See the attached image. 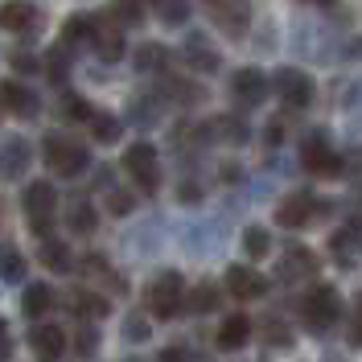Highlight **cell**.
I'll list each match as a JSON object with an SVG mask.
<instances>
[{
	"label": "cell",
	"instance_id": "obj_1",
	"mask_svg": "<svg viewBox=\"0 0 362 362\" xmlns=\"http://www.w3.org/2000/svg\"><path fill=\"white\" fill-rule=\"evenodd\" d=\"M45 165L58 173V177H78V173H87L90 169V153L87 144H78L74 136H49L42 148Z\"/></svg>",
	"mask_w": 362,
	"mask_h": 362
},
{
	"label": "cell",
	"instance_id": "obj_2",
	"mask_svg": "<svg viewBox=\"0 0 362 362\" xmlns=\"http://www.w3.org/2000/svg\"><path fill=\"white\" fill-rule=\"evenodd\" d=\"M124 169H128V177L144 189V194H157L160 185V160H157V148L148 144V140H136L124 148Z\"/></svg>",
	"mask_w": 362,
	"mask_h": 362
},
{
	"label": "cell",
	"instance_id": "obj_3",
	"mask_svg": "<svg viewBox=\"0 0 362 362\" xmlns=\"http://www.w3.org/2000/svg\"><path fill=\"white\" fill-rule=\"evenodd\" d=\"M54 214H58V194H54V185H49V181H33V185L25 189V218H29V226H33L42 239L49 235Z\"/></svg>",
	"mask_w": 362,
	"mask_h": 362
},
{
	"label": "cell",
	"instance_id": "obj_4",
	"mask_svg": "<svg viewBox=\"0 0 362 362\" xmlns=\"http://www.w3.org/2000/svg\"><path fill=\"white\" fill-rule=\"evenodd\" d=\"M181 300H185V284H181L177 272H165L153 280V288H148V313L160 317V321H169V317L181 313Z\"/></svg>",
	"mask_w": 362,
	"mask_h": 362
},
{
	"label": "cell",
	"instance_id": "obj_5",
	"mask_svg": "<svg viewBox=\"0 0 362 362\" xmlns=\"http://www.w3.org/2000/svg\"><path fill=\"white\" fill-rule=\"evenodd\" d=\"M341 313V300L338 293L329 288V284H317L313 293L300 300V317H305V325H313V329H329Z\"/></svg>",
	"mask_w": 362,
	"mask_h": 362
},
{
	"label": "cell",
	"instance_id": "obj_6",
	"mask_svg": "<svg viewBox=\"0 0 362 362\" xmlns=\"http://www.w3.org/2000/svg\"><path fill=\"white\" fill-rule=\"evenodd\" d=\"M206 4V17L223 29L226 37H243L247 33V4L243 0H202Z\"/></svg>",
	"mask_w": 362,
	"mask_h": 362
},
{
	"label": "cell",
	"instance_id": "obj_7",
	"mask_svg": "<svg viewBox=\"0 0 362 362\" xmlns=\"http://www.w3.org/2000/svg\"><path fill=\"white\" fill-rule=\"evenodd\" d=\"M300 157H305V169H309L313 177H334V173H341V160H338V153L329 148L325 132L309 136V140H305V148H300Z\"/></svg>",
	"mask_w": 362,
	"mask_h": 362
},
{
	"label": "cell",
	"instance_id": "obj_8",
	"mask_svg": "<svg viewBox=\"0 0 362 362\" xmlns=\"http://www.w3.org/2000/svg\"><path fill=\"white\" fill-rule=\"evenodd\" d=\"M268 280L259 276L255 268H226V293L235 296V300H259V296H268Z\"/></svg>",
	"mask_w": 362,
	"mask_h": 362
},
{
	"label": "cell",
	"instance_id": "obj_9",
	"mask_svg": "<svg viewBox=\"0 0 362 362\" xmlns=\"http://www.w3.org/2000/svg\"><path fill=\"white\" fill-rule=\"evenodd\" d=\"M230 95H235L243 107L264 103V95H268V78H264V70H255V66L235 70V78H230Z\"/></svg>",
	"mask_w": 362,
	"mask_h": 362
},
{
	"label": "cell",
	"instance_id": "obj_10",
	"mask_svg": "<svg viewBox=\"0 0 362 362\" xmlns=\"http://www.w3.org/2000/svg\"><path fill=\"white\" fill-rule=\"evenodd\" d=\"M276 90L288 107H309L313 103V83L300 70H276Z\"/></svg>",
	"mask_w": 362,
	"mask_h": 362
},
{
	"label": "cell",
	"instance_id": "obj_11",
	"mask_svg": "<svg viewBox=\"0 0 362 362\" xmlns=\"http://www.w3.org/2000/svg\"><path fill=\"white\" fill-rule=\"evenodd\" d=\"M37 25V4L33 0H4L0 4V29L8 33H29Z\"/></svg>",
	"mask_w": 362,
	"mask_h": 362
},
{
	"label": "cell",
	"instance_id": "obj_12",
	"mask_svg": "<svg viewBox=\"0 0 362 362\" xmlns=\"http://www.w3.org/2000/svg\"><path fill=\"white\" fill-rule=\"evenodd\" d=\"M313 202H317L313 194H288L284 202L276 206V223H280V226H288V230L305 226L309 218H313V210H317Z\"/></svg>",
	"mask_w": 362,
	"mask_h": 362
},
{
	"label": "cell",
	"instance_id": "obj_13",
	"mask_svg": "<svg viewBox=\"0 0 362 362\" xmlns=\"http://www.w3.org/2000/svg\"><path fill=\"white\" fill-rule=\"evenodd\" d=\"M0 107H4V112H13L17 119H33V115H37V95L8 78V83L0 87Z\"/></svg>",
	"mask_w": 362,
	"mask_h": 362
},
{
	"label": "cell",
	"instance_id": "obj_14",
	"mask_svg": "<svg viewBox=\"0 0 362 362\" xmlns=\"http://www.w3.org/2000/svg\"><path fill=\"white\" fill-rule=\"evenodd\" d=\"M29 346H33L37 358L54 362V358H62V350H66V334L58 325H33L29 329Z\"/></svg>",
	"mask_w": 362,
	"mask_h": 362
},
{
	"label": "cell",
	"instance_id": "obj_15",
	"mask_svg": "<svg viewBox=\"0 0 362 362\" xmlns=\"http://www.w3.org/2000/svg\"><path fill=\"white\" fill-rule=\"evenodd\" d=\"M329 251L338 255L341 264H354L362 251V218H350L346 223V230H338L334 239H329Z\"/></svg>",
	"mask_w": 362,
	"mask_h": 362
},
{
	"label": "cell",
	"instance_id": "obj_16",
	"mask_svg": "<svg viewBox=\"0 0 362 362\" xmlns=\"http://www.w3.org/2000/svg\"><path fill=\"white\" fill-rule=\"evenodd\" d=\"M25 169H29V144H25L21 136L4 140L0 144V177H21Z\"/></svg>",
	"mask_w": 362,
	"mask_h": 362
},
{
	"label": "cell",
	"instance_id": "obj_17",
	"mask_svg": "<svg viewBox=\"0 0 362 362\" xmlns=\"http://www.w3.org/2000/svg\"><path fill=\"white\" fill-rule=\"evenodd\" d=\"M247 341H251V317L235 313L218 325V350H239V346H247Z\"/></svg>",
	"mask_w": 362,
	"mask_h": 362
},
{
	"label": "cell",
	"instance_id": "obj_18",
	"mask_svg": "<svg viewBox=\"0 0 362 362\" xmlns=\"http://www.w3.org/2000/svg\"><path fill=\"white\" fill-rule=\"evenodd\" d=\"M317 272V255L309 247H288V255H284V268H280V276L284 280H300V276H313Z\"/></svg>",
	"mask_w": 362,
	"mask_h": 362
},
{
	"label": "cell",
	"instance_id": "obj_19",
	"mask_svg": "<svg viewBox=\"0 0 362 362\" xmlns=\"http://www.w3.org/2000/svg\"><path fill=\"white\" fill-rule=\"evenodd\" d=\"M90 45H95V54L103 58V62H119L124 58V33L119 29H95V37H90Z\"/></svg>",
	"mask_w": 362,
	"mask_h": 362
},
{
	"label": "cell",
	"instance_id": "obj_20",
	"mask_svg": "<svg viewBox=\"0 0 362 362\" xmlns=\"http://www.w3.org/2000/svg\"><path fill=\"white\" fill-rule=\"evenodd\" d=\"M42 264L49 272H58V276H66V272H74V255H70L66 243H58V239H42Z\"/></svg>",
	"mask_w": 362,
	"mask_h": 362
},
{
	"label": "cell",
	"instance_id": "obj_21",
	"mask_svg": "<svg viewBox=\"0 0 362 362\" xmlns=\"http://www.w3.org/2000/svg\"><path fill=\"white\" fill-rule=\"evenodd\" d=\"M185 58H189L198 70H218V62H223V58H218V49L206 42L202 33H194V37L185 42Z\"/></svg>",
	"mask_w": 362,
	"mask_h": 362
},
{
	"label": "cell",
	"instance_id": "obj_22",
	"mask_svg": "<svg viewBox=\"0 0 362 362\" xmlns=\"http://www.w3.org/2000/svg\"><path fill=\"white\" fill-rule=\"evenodd\" d=\"M21 309L29 317H45L49 309H54V288H49V284H29V288H25Z\"/></svg>",
	"mask_w": 362,
	"mask_h": 362
},
{
	"label": "cell",
	"instance_id": "obj_23",
	"mask_svg": "<svg viewBox=\"0 0 362 362\" xmlns=\"http://www.w3.org/2000/svg\"><path fill=\"white\" fill-rule=\"evenodd\" d=\"M0 280H8V284L25 280V255L17 247H8V243L0 247Z\"/></svg>",
	"mask_w": 362,
	"mask_h": 362
},
{
	"label": "cell",
	"instance_id": "obj_24",
	"mask_svg": "<svg viewBox=\"0 0 362 362\" xmlns=\"http://www.w3.org/2000/svg\"><path fill=\"white\" fill-rule=\"evenodd\" d=\"M66 226L74 230V235H90V230H95V206L90 202H74L66 210Z\"/></svg>",
	"mask_w": 362,
	"mask_h": 362
},
{
	"label": "cell",
	"instance_id": "obj_25",
	"mask_svg": "<svg viewBox=\"0 0 362 362\" xmlns=\"http://www.w3.org/2000/svg\"><path fill=\"white\" fill-rule=\"evenodd\" d=\"M107 309H112V305L99 293H87V288L74 293V317H107Z\"/></svg>",
	"mask_w": 362,
	"mask_h": 362
},
{
	"label": "cell",
	"instance_id": "obj_26",
	"mask_svg": "<svg viewBox=\"0 0 362 362\" xmlns=\"http://www.w3.org/2000/svg\"><path fill=\"white\" fill-rule=\"evenodd\" d=\"M95 37V21L90 17H70L66 25H62V42L66 45H83Z\"/></svg>",
	"mask_w": 362,
	"mask_h": 362
},
{
	"label": "cell",
	"instance_id": "obj_27",
	"mask_svg": "<svg viewBox=\"0 0 362 362\" xmlns=\"http://www.w3.org/2000/svg\"><path fill=\"white\" fill-rule=\"evenodd\" d=\"M268 247H272V239H268L264 226H247V230H243V251H247V259H264Z\"/></svg>",
	"mask_w": 362,
	"mask_h": 362
},
{
	"label": "cell",
	"instance_id": "obj_28",
	"mask_svg": "<svg viewBox=\"0 0 362 362\" xmlns=\"http://www.w3.org/2000/svg\"><path fill=\"white\" fill-rule=\"evenodd\" d=\"M90 132H95V140H103V144H112V140H119V119H112V115H90L87 119Z\"/></svg>",
	"mask_w": 362,
	"mask_h": 362
},
{
	"label": "cell",
	"instance_id": "obj_29",
	"mask_svg": "<svg viewBox=\"0 0 362 362\" xmlns=\"http://www.w3.org/2000/svg\"><path fill=\"white\" fill-rule=\"evenodd\" d=\"M165 62H169V54H165L160 45H144V49L136 54V70H153V74H160Z\"/></svg>",
	"mask_w": 362,
	"mask_h": 362
},
{
	"label": "cell",
	"instance_id": "obj_30",
	"mask_svg": "<svg viewBox=\"0 0 362 362\" xmlns=\"http://www.w3.org/2000/svg\"><path fill=\"white\" fill-rule=\"evenodd\" d=\"M157 4H160L157 13H160L165 25H181L185 17H189V4H185V0H157Z\"/></svg>",
	"mask_w": 362,
	"mask_h": 362
},
{
	"label": "cell",
	"instance_id": "obj_31",
	"mask_svg": "<svg viewBox=\"0 0 362 362\" xmlns=\"http://www.w3.org/2000/svg\"><path fill=\"white\" fill-rule=\"evenodd\" d=\"M165 95L169 99H189V103L202 99V90L194 87V83H185V78H165Z\"/></svg>",
	"mask_w": 362,
	"mask_h": 362
},
{
	"label": "cell",
	"instance_id": "obj_32",
	"mask_svg": "<svg viewBox=\"0 0 362 362\" xmlns=\"http://www.w3.org/2000/svg\"><path fill=\"white\" fill-rule=\"evenodd\" d=\"M62 112H66V119H90L95 107H90L83 95H66V107H62Z\"/></svg>",
	"mask_w": 362,
	"mask_h": 362
},
{
	"label": "cell",
	"instance_id": "obj_33",
	"mask_svg": "<svg viewBox=\"0 0 362 362\" xmlns=\"http://www.w3.org/2000/svg\"><path fill=\"white\" fill-rule=\"evenodd\" d=\"M115 17L124 25H132V21L144 17V8H140V0H115Z\"/></svg>",
	"mask_w": 362,
	"mask_h": 362
},
{
	"label": "cell",
	"instance_id": "obj_34",
	"mask_svg": "<svg viewBox=\"0 0 362 362\" xmlns=\"http://www.w3.org/2000/svg\"><path fill=\"white\" fill-rule=\"evenodd\" d=\"M107 206H112V214H128V210H132V194L112 189V194H107Z\"/></svg>",
	"mask_w": 362,
	"mask_h": 362
},
{
	"label": "cell",
	"instance_id": "obj_35",
	"mask_svg": "<svg viewBox=\"0 0 362 362\" xmlns=\"http://www.w3.org/2000/svg\"><path fill=\"white\" fill-rule=\"evenodd\" d=\"M124 334H128L132 341L148 338V325H144V317H140V313H132V317H128V325H124Z\"/></svg>",
	"mask_w": 362,
	"mask_h": 362
},
{
	"label": "cell",
	"instance_id": "obj_36",
	"mask_svg": "<svg viewBox=\"0 0 362 362\" xmlns=\"http://www.w3.org/2000/svg\"><path fill=\"white\" fill-rule=\"evenodd\" d=\"M214 305H218V300H214V288H198V293H194V309H198V313H206V309H214Z\"/></svg>",
	"mask_w": 362,
	"mask_h": 362
},
{
	"label": "cell",
	"instance_id": "obj_37",
	"mask_svg": "<svg viewBox=\"0 0 362 362\" xmlns=\"http://www.w3.org/2000/svg\"><path fill=\"white\" fill-rule=\"evenodd\" d=\"M13 358V334H8V325L0 321V362Z\"/></svg>",
	"mask_w": 362,
	"mask_h": 362
},
{
	"label": "cell",
	"instance_id": "obj_38",
	"mask_svg": "<svg viewBox=\"0 0 362 362\" xmlns=\"http://www.w3.org/2000/svg\"><path fill=\"white\" fill-rule=\"evenodd\" d=\"M350 341L362 346V300H358V313H354V325H350Z\"/></svg>",
	"mask_w": 362,
	"mask_h": 362
},
{
	"label": "cell",
	"instance_id": "obj_39",
	"mask_svg": "<svg viewBox=\"0 0 362 362\" xmlns=\"http://www.w3.org/2000/svg\"><path fill=\"white\" fill-rule=\"evenodd\" d=\"M95 346H99V341H95V334H90V329H83V338H78V350H83V354H95Z\"/></svg>",
	"mask_w": 362,
	"mask_h": 362
},
{
	"label": "cell",
	"instance_id": "obj_40",
	"mask_svg": "<svg viewBox=\"0 0 362 362\" xmlns=\"http://www.w3.org/2000/svg\"><path fill=\"white\" fill-rule=\"evenodd\" d=\"M160 362H181V350H165V354H160Z\"/></svg>",
	"mask_w": 362,
	"mask_h": 362
},
{
	"label": "cell",
	"instance_id": "obj_41",
	"mask_svg": "<svg viewBox=\"0 0 362 362\" xmlns=\"http://www.w3.org/2000/svg\"><path fill=\"white\" fill-rule=\"evenodd\" d=\"M321 4H329V0H321Z\"/></svg>",
	"mask_w": 362,
	"mask_h": 362
},
{
	"label": "cell",
	"instance_id": "obj_42",
	"mask_svg": "<svg viewBox=\"0 0 362 362\" xmlns=\"http://www.w3.org/2000/svg\"><path fill=\"white\" fill-rule=\"evenodd\" d=\"M128 362H132V358H128Z\"/></svg>",
	"mask_w": 362,
	"mask_h": 362
}]
</instances>
